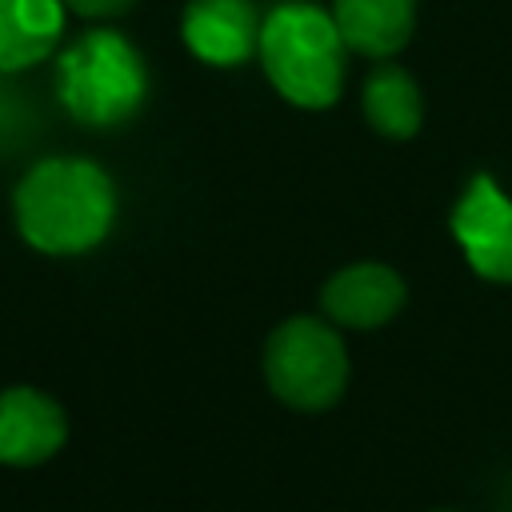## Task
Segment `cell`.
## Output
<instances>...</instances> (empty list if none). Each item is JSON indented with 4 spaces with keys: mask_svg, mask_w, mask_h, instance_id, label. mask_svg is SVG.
Segmentation results:
<instances>
[{
    "mask_svg": "<svg viewBox=\"0 0 512 512\" xmlns=\"http://www.w3.org/2000/svg\"><path fill=\"white\" fill-rule=\"evenodd\" d=\"M264 380L296 412H324L344 396L348 352L340 332L316 316L284 320L264 344Z\"/></svg>",
    "mask_w": 512,
    "mask_h": 512,
    "instance_id": "277c9868",
    "label": "cell"
},
{
    "mask_svg": "<svg viewBox=\"0 0 512 512\" xmlns=\"http://www.w3.org/2000/svg\"><path fill=\"white\" fill-rule=\"evenodd\" d=\"M364 116L380 136L408 140L424 120L420 88L400 64H376L364 84Z\"/></svg>",
    "mask_w": 512,
    "mask_h": 512,
    "instance_id": "8fae6325",
    "label": "cell"
},
{
    "mask_svg": "<svg viewBox=\"0 0 512 512\" xmlns=\"http://www.w3.org/2000/svg\"><path fill=\"white\" fill-rule=\"evenodd\" d=\"M116 216L112 176L80 156H52L24 172L16 184V228L20 236L48 252H88L96 248Z\"/></svg>",
    "mask_w": 512,
    "mask_h": 512,
    "instance_id": "6da1fadb",
    "label": "cell"
},
{
    "mask_svg": "<svg viewBox=\"0 0 512 512\" xmlns=\"http://www.w3.org/2000/svg\"><path fill=\"white\" fill-rule=\"evenodd\" d=\"M344 36L316 4H280L260 24V60L276 92L296 108H328L344 84Z\"/></svg>",
    "mask_w": 512,
    "mask_h": 512,
    "instance_id": "7a4b0ae2",
    "label": "cell"
},
{
    "mask_svg": "<svg viewBox=\"0 0 512 512\" xmlns=\"http://www.w3.org/2000/svg\"><path fill=\"white\" fill-rule=\"evenodd\" d=\"M320 304L344 328H380L404 308V280L384 264H352L324 284Z\"/></svg>",
    "mask_w": 512,
    "mask_h": 512,
    "instance_id": "52a82bcc",
    "label": "cell"
},
{
    "mask_svg": "<svg viewBox=\"0 0 512 512\" xmlns=\"http://www.w3.org/2000/svg\"><path fill=\"white\" fill-rule=\"evenodd\" d=\"M332 16L348 48L364 56H392L412 36L416 0H336Z\"/></svg>",
    "mask_w": 512,
    "mask_h": 512,
    "instance_id": "30bf717a",
    "label": "cell"
},
{
    "mask_svg": "<svg viewBox=\"0 0 512 512\" xmlns=\"http://www.w3.org/2000/svg\"><path fill=\"white\" fill-rule=\"evenodd\" d=\"M68 440L64 408L28 384L0 392V464L8 468H36L52 460Z\"/></svg>",
    "mask_w": 512,
    "mask_h": 512,
    "instance_id": "8992f818",
    "label": "cell"
},
{
    "mask_svg": "<svg viewBox=\"0 0 512 512\" xmlns=\"http://www.w3.org/2000/svg\"><path fill=\"white\" fill-rule=\"evenodd\" d=\"M60 104L92 128L124 124L148 96V68L120 32L80 36L56 64Z\"/></svg>",
    "mask_w": 512,
    "mask_h": 512,
    "instance_id": "3957f363",
    "label": "cell"
},
{
    "mask_svg": "<svg viewBox=\"0 0 512 512\" xmlns=\"http://www.w3.org/2000/svg\"><path fill=\"white\" fill-rule=\"evenodd\" d=\"M76 16H120L128 12L136 0H64Z\"/></svg>",
    "mask_w": 512,
    "mask_h": 512,
    "instance_id": "7c38bea8",
    "label": "cell"
},
{
    "mask_svg": "<svg viewBox=\"0 0 512 512\" xmlns=\"http://www.w3.org/2000/svg\"><path fill=\"white\" fill-rule=\"evenodd\" d=\"M452 236L484 280L512 284V200L492 176H472L452 208Z\"/></svg>",
    "mask_w": 512,
    "mask_h": 512,
    "instance_id": "5b68a950",
    "label": "cell"
},
{
    "mask_svg": "<svg viewBox=\"0 0 512 512\" xmlns=\"http://www.w3.org/2000/svg\"><path fill=\"white\" fill-rule=\"evenodd\" d=\"M64 28V0H0V72L40 64Z\"/></svg>",
    "mask_w": 512,
    "mask_h": 512,
    "instance_id": "9c48e42d",
    "label": "cell"
},
{
    "mask_svg": "<svg viewBox=\"0 0 512 512\" xmlns=\"http://www.w3.org/2000/svg\"><path fill=\"white\" fill-rule=\"evenodd\" d=\"M184 40L208 64H240L260 48V24L248 0H192L184 12Z\"/></svg>",
    "mask_w": 512,
    "mask_h": 512,
    "instance_id": "ba28073f",
    "label": "cell"
}]
</instances>
